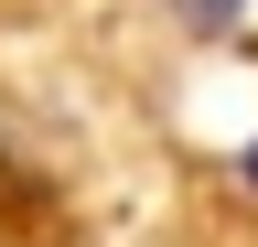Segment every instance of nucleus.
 <instances>
[{
	"mask_svg": "<svg viewBox=\"0 0 258 247\" xmlns=\"http://www.w3.org/2000/svg\"><path fill=\"white\" fill-rule=\"evenodd\" d=\"M247 183H258V150H247Z\"/></svg>",
	"mask_w": 258,
	"mask_h": 247,
	"instance_id": "1",
	"label": "nucleus"
}]
</instances>
